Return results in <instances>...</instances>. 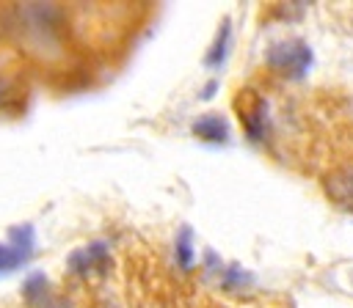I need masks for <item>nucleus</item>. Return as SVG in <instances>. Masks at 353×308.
Instances as JSON below:
<instances>
[{"label": "nucleus", "mask_w": 353, "mask_h": 308, "mask_svg": "<svg viewBox=\"0 0 353 308\" xmlns=\"http://www.w3.org/2000/svg\"><path fill=\"white\" fill-rule=\"evenodd\" d=\"M19 258H22V253H14L11 248L0 245V270H8L14 264H19Z\"/></svg>", "instance_id": "5"}, {"label": "nucleus", "mask_w": 353, "mask_h": 308, "mask_svg": "<svg viewBox=\"0 0 353 308\" xmlns=\"http://www.w3.org/2000/svg\"><path fill=\"white\" fill-rule=\"evenodd\" d=\"M193 132L201 135V138H207V140H223V138H226V126H223V121L215 118V116L199 118V121L193 124Z\"/></svg>", "instance_id": "3"}, {"label": "nucleus", "mask_w": 353, "mask_h": 308, "mask_svg": "<svg viewBox=\"0 0 353 308\" xmlns=\"http://www.w3.org/2000/svg\"><path fill=\"white\" fill-rule=\"evenodd\" d=\"M179 258L182 264L190 261V245H188V231H182V239H179Z\"/></svg>", "instance_id": "6"}, {"label": "nucleus", "mask_w": 353, "mask_h": 308, "mask_svg": "<svg viewBox=\"0 0 353 308\" xmlns=\"http://www.w3.org/2000/svg\"><path fill=\"white\" fill-rule=\"evenodd\" d=\"M105 256V248L102 245H91V248H83V250H77V253H72L69 256V264L74 267V270H88L94 261H99Z\"/></svg>", "instance_id": "4"}, {"label": "nucleus", "mask_w": 353, "mask_h": 308, "mask_svg": "<svg viewBox=\"0 0 353 308\" xmlns=\"http://www.w3.org/2000/svg\"><path fill=\"white\" fill-rule=\"evenodd\" d=\"M309 60H312V52L303 41H281V44H273L268 52V63L284 74H292V77L303 74Z\"/></svg>", "instance_id": "1"}, {"label": "nucleus", "mask_w": 353, "mask_h": 308, "mask_svg": "<svg viewBox=\"0 0 353 308\" xmlns=\"http://www.w3.org/2000/svg\"><path fill=\"white\" fill-rule=\"evenodd\" d=\"M328 192L339 201V204H353V168L336 170L328 179Z\"/></svg>", "instance_id": "2"}]
</instances>
